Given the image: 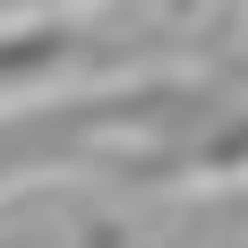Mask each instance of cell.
Segmentation results:
<instances>
[{
	"mask_svg": "<svg viewBox=\"0 0 248 248\" xmlns=\"http://www.w3.org/2000/svg\"><path fill=\"white\" fill-rule=\"evenodd\" d=\"M51 60H69V26H26V34L0 43V86L26 77V69H51Z\"/></svg>",
	"mask_w": 248,
	"mask_h": 248,
	"instance_id": "1",
	"label": "cell"
}]
</instances>
